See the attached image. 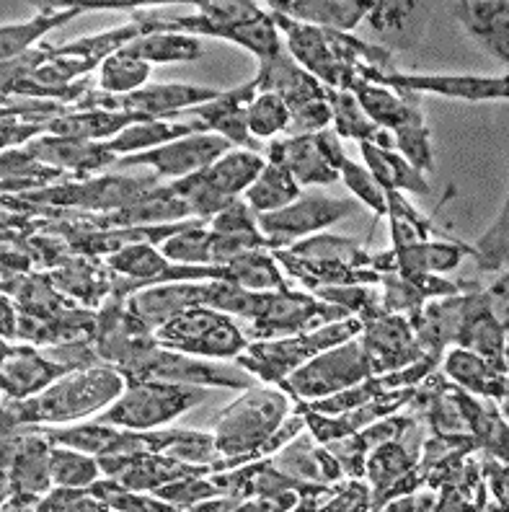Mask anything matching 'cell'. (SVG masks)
<instances>
[{
	"label": "cell",
	"instance_id": "1",
	"mask_svg": "<svg viewBox=\"0 0 509 512\" xmlns=\"http://www.w3.org/2000/svg\"><path fill=\"white\" fill-rule=\"evenodd\" d=\"M127 381L112 365L75 370L29 399H3V432L24 425H68L91 417L122 396Z\"/></svg>",
	"mask_w": 509,
	"mask_h": 512
},
{
	"label": "cell",
	"instance_id": "2",
	"mask_svg": "<svg viewBox=\"0 0 509 512\" xmlns=\"http://www.w3.org/2000/svg\"><path fill=\"white\" fill-rule=\"evenodd\" d=\"M290 414V396L280 386H251L215 419V448L228 469L259 461L261 450Z\"/></svg>",
	"mask_w": 509,
	"mask_h": 512
},
{
	"label": "cell",
	"instance_id": "3",
	"mask_svg": "<svg viewBox=\"0 0 509 512\" xmlns=\"http://www.w3.org/2000/svg\"><path fill=\"white\" fill-rule=\"evenodd\" d=\"M360 331L362 321L349 316V319L323 324L321 329L292 334V337L256 339V342H249V347L236 357V363L238 368L249 370L254 378L280 386L292 370H298L311 357L331 350L336 344H344L347 339L360 337Z\"/></svg>",
	"mask_w": 509,
	"mask_h": 512
},
{
	"label": "cell",
	"instance_id": "4",
	"mask_svg": "<svg viewBox=\"0 0 509 512\" xmlns=\"http://www.w3.org/2000/svg\"><path fill=\"white\" fill-rule=\"evenodd\" d=\"M52 481V443L24 425L3 432V510H37Z\"/></svg>",
	"mask_w": 509,
	"mask_h": 512
},
{
	"label": "cell",
	"instance_id": "5",
	"mask_svg": "<svg viewBox=\"0 0 509 512\" xmlns=\"http://www.w3.org/2000/svg\"><path fill=\"white\" fill-rule=\"evenodd\" d=\"M210 399V388L184 386V383L163 381H127L125 391L106 412H101L99 422L106 425L127 427V430H156V427L174 422L184 412Z\"/></svg>",
	"mask_w": 509,
	"mask_h": 512
},
{
	"label": "cell",
	"instance_id": "6",
	"mask_svg": "<svg viewBox=\"0 0 509 512\" xmlns=\"http://www.w3.org/2000/svg\"><path fill=\"white\" fill-rule=\"evenodd\" d=\"M161 176L153 174H104L88 176V179H70L55 187L39 189V192L16 194L29 205L55 207V210H78V213H114L132 205L143 194L158 187Z\"/></svg>",
	"mask_w": 509,
	"mask_h": 512
},
{
	"label": "cell",
	"instance_id": "7",
	"mask_svg": "<svg viewBox=\"0 0 509 512\" xmlns=\"http://www.w3.org/2000/svg\"><path fill=\"white\" fill-rule=\"evenodd\" d=\"M153 334L161 347L194 357H210V360H230L249 347V339L230 321L228 313L210 306L189 308L176 319L158 326Z\"/></svg>",
	"mask_w": 509,
	"mask_h": 512
},
{
	"label": "cell",
	"instance_id": "8",
	"mask_svg": "<svg viewBox=\"0 0 509 512\" xmlns=\"http://www.w3.org/2000/svg\"><path fill=\"white\" fill-rule=\"evenodd\" d=\"M119 373L125 375V381H163L202 388H236V391H246L254 386V375L249 370L194 360V355L168 350L161 344H153L148 352H143Z\"/></svg>",
	"mask_w": 509,
	"mask_h": 512
},
{
	"label": "cell",
	"instance_id": "9",
	"mask_svg": "<svg viewBox=\"0 0 509 512\" xmlns=\"http://www.w3.org/2000/svg\"><path fill=\"white\" fill-rule=\"evenodd\" d=\"M373 370L367 363L365 350L360 339H347L344 344H336L331 350L311 357L308 363L292 370L280 388L295 401H316L334 396L354 383L370 378Z\"/></svg>",
	"mask_w": 509,
	"mask_h": 512
},
{
	"label": "cell",
	"instance_id": "10",
	"mask_svg": "<svg viewBox=\"0 0 509 512\" xmlns=\"http://www.w3.org/2000/svg\"><path fill=\"white\" fill-rule=\"evenodd\" d=\"M225 91L218 88L187 86V83H153L132 94L112 96L104 91H88L83 99H78L70 107V112H94V109H106V112H130L145 114L150 119H166L179 114V109H194L199 104L220 99Z\"/></svg>",
	"mask_w": 509,
	"mask_h": 512
},
{
	"label": "cell",
	"instance_id": "11",
	"mask_svg": "<svg viewBox=\"0 0 509 512\" xmlns=\"http://www.w3.org/2000/svg\"><path fill=\"white\" fill-rule=\"evenodd\" d=\"M342 319H349L344 308L326 303L316 295L282 288L267 293L264 311L251 321L249 334L254 339H282L318 329V324H334Z\"/></svg>",
	"mask_w": 509,
	"mask_h": 512
},
{
	"label": "cell",
	"instance_id": "12",
	"mask_svg": "<svg viewBox=\"0 0 509 512\" xmlns=\"http://www.w3.org/2000/svg\"><path fill=\"white\" fill-rule=\"evenodd\" d=\"M357 207L360 202L347 200V197L339 200V197H326V194H305L282 210L256 215V223H259V231L272 241L274 249H282L295 238L318 233L339 223L342 218L352 215Z\"/></svg>",
	"mask_w": 509,
	"mask_h": 512
},
{
	"label": "cell",
	"instance_id": "13",
	"mask_svg": "<svg viewBox=\"0 0 509 512\" xmlns=\"http://www.w3.org/2000/svg\"><path fill=\"white\" fill-rule=\"evenodd\" d=\"M233 143L215 132H194L187 138H179L174 143H166L161 148L145 150V153H132L122 156L114 166L117 169H132V166H148L156 171V176H171V179H184L197 171L207 169L212 163L230 153Z\"/></svg>",
	"mask_w": 509,
	"mask_h": 512
},
{
	"label": "cell",
	"instance_id": "14",
	"mask_svg": "<svg viewBox=\"0 0 509 512\" xmlns=\"http://www.w3.org/2000/svg\"><path fill=\"white\" fill-rule=\"evenodd\" d=\"M101 476L114 479L135 492H153V489L171 484V481L189 479V476H210L215 466L205 463H189L166 453H112L99 456Z\"/></svg>",
	"mask_w": 509,
	"mask_h": 512
},
{
	"label": "cell",
	"instance_id": "15",
	"mask_svg": "<svg viewBox=\"0 0 509 512\" xmlns=\"http://www.w3.org/2000/svg\"><path fill=\"white\" fill-rule=\"evenodd\" d=\"M357 75L367 83H378V86L391 88V91H411V94H437L450 96V99H466V101H491V99H507L509 81L504 78H473V75H404L391 73L380 75L373 68L360 63Z\"/></svg>",
	"mask_w": 509,
	"mask_h": 512
},
{
	"label": "cell",
	"instance_id": "16",
	"mask_svg": "<svg viewBox=\"0 0 509 512\" xmlns=\"http://www.w3.org/2000/svg\"><path fill=\"white\" fill-rule=\"evenodd\" d=\"M360 334L362 350L373 375L393 373L427 357L416 342L409 319L401 313H383L378 319L365 321Z\"/></svg>",
	"mask_w": 509,
	"mask_h": 512
},
{
	"label": "cell",
	"instance_id": "17",
	"mask_svg": "<svg viewBox=\"0 0 509 512\" xmlns=\"http://www.w3.org/2000/svg\"><path fill=\"white\" fill-rule=\"evenodd\" d=\"M75 370H78L75 365L52 360L50 355L39 352L34 344L16 347V344L3 342V370H0L3 399L21 401L42 394L44 388Z\"/></svg>",
	"mask_w": 509,
	"mask_h": 512
},
{
	"label": "cell",
	"instance_id": "18",
	"mask_svg": "<svg viewBox=\"0 0 509 512\" xmlns=\"http://www.w3.org/2000/svg\"><path fill=\"white\" fill-rule=\"evenodd\" d=\"M378 47L393 52L416 50L424 39L429 21L427 3L416 0H375L365 16Z\"/></svg>",
	"mask_w": 509,
	"mask_h": 512
},
{
	"label": "cell",
	"instance_id": "19",
	"mask_svg": "<svg viewBox=\"0 0 509 512\" xmlns=\"http://www.w3.org/2000/svg\"><path fill=\"white\" fill-rule=\"evenodd\" d=\"M463 256H473V246L458 241H419L406 249H391L385 254H373L370 269L378 275H437L450 272Z\"/></svg>",
	"mask_w": 509,
	"mask_h": 512
},
{
	"label": "cell",
	"instance_id": "20",
	"mask_svg": "<svg viewBox=\"0 0 509 512\" xmlns=\"http://www.w3.org/2000/svg\"><path fill=\"white\" fill-rule=\"evenodd\" d=\"M26 156L50 163L55 169L73 174L75 179H88L94 171L109 169L119 161L109 145L83 138H63V135H42L21 148Z\"/></svg>",
	"mask_w": 509,
	"mask_h": 512
},
{
	"label": "cell",
	"instance_id": "21",
	"mask_svg": "<svg viewBox=\"0 0 509 512\" xmlns=\"http://www.w3.org/2000/svg\"><path fill=\"white\" fill-rule=\"evenodd\" d=\"M75 215L91 228H145V225H171L189 220L192 210L179 194L171 192V187H156L143 194L140 200L132 202V205L114 210V213L94 215L75 210Z\"/></svg>",
	"mask_w": 509,
	"mask_h": 512
},
{
	"label": "cell",
	"instance_id": "22",
	"mask_svg": "<svg viewBox=\"0 0 509 512\" xmlns=\"http://www.w3.org/2000/svg\"><path fill=\"white\" fill-rule=\"evenodd\" d=\"M210 282H163L153 288L137 290L127 298V306L137 313L150 331H156L166 321L176 319L189 308L207 306L210 300Z\"/></svg>",
	"mask_w": 509,
	"mask_h": 512
},
{
	"label": "cell",
	"instance_id": "23",
	"mask_svg": "<svg viewBox=\"0 0 509 512\" xmlns=\"http://www.w3.org/2000/svg\"><path fill=\"white\" fill-rule=\"evenodd\" d=\"M254 86L256 94H277L290 109L300 107L305 101L326 99V91H329L308 70L300 68L298 60L287 50L259 60V75L254 78Z\"/></svg>",
	"mask_w": 509,
	"mask_h": 512
},
{
	"label": "cell",
	"instance_id": "24",
	"mask_svg": "<svg viewBox=\"0 0 509 512\" xmlns=\"http://www.w3.org/2000/svg\"><path fill=\"white\" fill-rule=\"evenodd\" d=\"M450 11L463 24L468 34L476 39L499 63H509V3L507 0H463L450 3Z\"/></svg>",
	"mask_w": 509,
	"mask_h": 512
},
{
	"label": "cell",
	"instance_id": "25",
	"mask_svg": "<svg viewBox=\"0 0 509 512\" xmlns=\"http://www.w3.org/2000/svg\"><path fill=\"white\" fill-rule=\"evenodd\" d=\"M254 99L256 86L251 81L246 86L236 88V91H225L220 99L199 104V107L192 109V114L205 125L207 132H218L220 138L230 140L233 145H241V148L259 153L256 150V138L249 132V117H246V109H249Z\"/></svg>",
	"mask_w": 509,
	"mask_h": 512
},
{
	"label": "cell",
	"instance_id": "26",
	"mask_svg": "<svg viewBox=\"0 0 509 512\" xmlns=\"http://www.w3.org/2000/svg\"><path fill=\"white\" fill-rule=\"evenodd\" d=\"M380 285L385 288L380 295L383 311L401 316L422 311L429 298H447L478 288L476 282H450L435 275H380Z\"/></svg>",
	"mask_w": 509,
	"mask_h": 512
},
{
	"label": "cell",
	"instance_id": "27",
	"mask_svg": "<svg viewBox=\"0 0 509 512\" xmlns=\"http://www.w3.org/2000/svg\"><path fill=\"white\" fill-rule=\"evenodd\" d=\"M442 375L473 396L507 404V363H491L463 347H453L442 363Z\"/></svg>",
	"mask_w": 509,
	"mask_h": 512
},
{
	"label": "cell",
	"instance_id": "28",
	"mask_svg": "<svg viewBox=\"0 0 509 512\" xmlns=\"http://www.w3.org/2000/svg\"><path fill=\"white\" fill-rule=\"evenodd\" d=\"M419 453H422L419 422H414L401 438L380 443L378 448L367 453L365 476L370 481V492H373V505H370V510H375L378 500L391 489L393 481L401 479L409 469H414V463L419 461Z\"/></svg>",
	"mask_w": 509,
	"mask_h": 512
},
{
	"label": "cell",
	"instance_id": "29",
	"mask_svg": "<svg viewBox=\"0 0 509 512\" xmlns=\"http://www.w3.org/2000/svg\"><path fill=\"white\" fill-rule=\"evenodd\" d=\"M272 463L290 479L311 481V484H339L344 476L342 463L336 461L334 453L305 432L282 445Z\"/></svg>",
	"mask_w": 509,
	"mask_h": 512
},
{
	"label": "cell",
	"instance_id": "30",
	"mask_svg": "<svg viewBox=\"0 0 509 512\" xmlns=\"http://www.w3.org/2000/svg\"><path fill=\"white\" fill-rule=\"evenodd\" d=\"M269 163H277L290 171V176L298 184H334L339 179V171L331 166L321 148V140L316 135H295V138L274 140L267 148Z\"/></svg>",
	"mask_w": 509,
	"mask_h": 512
},
{
	"label": "cell",
	"instance_id": "31",
	"mask_svg": "<svg viewBox=\"0 0 509 512\" xmlns=\"http://www.w3.org/2000/svg\"><path fill=\"white\" fill-rule=\"evenodd\" d=\"M349 94H354V99L360 101L362 112L373 119L375 125L383 127L385 132H396L409 125H424L419 94L391 91V88L367 81L354 83Z\"/></svg>",
	"mask_w": 509,
	"mask_h": 512
},
{
	"label": "cell",
	"instance_id": "32",
	"mask_svg": "<svg viewBox=\"0 0 509 512\" xmlns=\"http://www.w3.org/2000/svg\"><path fill=\"white\" fill-rule=\"evenodd\" d=\"M272 13H280L300 24L318 26V29H331V32L349 34L360 24L370 11V0H269Z\"/></svg>",
	"mask_w": 509,
	"mask_h": 512
},
{
	"label": "cell",
	"instance_id": "33",
	"mask_svg": "<svg viewBox=\"0 0 509 512\" xmlns=\"http://www.w3.org/2000/svg\"><path fill=\"white\" fill-rule=\"evenodd\" d=\"M47 272H50L57 290L81 300L86 308H101V303L112 295V267L101 264L96 256L75 254L65 264L47 269Z\"/></svg>",
	"mask_w": 509,
	"mask_h": 512
},
{
	"label": "cell",
	"instance_id": "34",
	"mask_svg": "<svg viewBox=\"0 0 509 512\" xmlns=\"http://www.w3.org/2000/svg\"><path fill=\"white\" fill-rule=\"evenodd\" d=\"M37 6V16L26 24H3L0 29V55L3 63H11L16 57L26 55L32 50V44H37L50 29L63 26L65 21L81 16L83 8L73 6V3H34Z\"/></svg>",
	"mask_w": 509,
	"mask_h": 512
},
{
	"label": "cell",
	"instance_id": "35",
	"mask_svg": "<svg viewBox=\"0 0 509 512\" xmlns=\"http://www.w3.org/2000/svg\"><path fill=\"white\" fill-rule=\"evenodd\" d=\"M137 122H156V119L145 117V114H130V112H106V109H94V112H70L65 117L55 119L47 127V135H63V138H83L96 140V143H106L117 138L119 132L127 127L137 125Z\"/></svg>",
	"mask_w": 509,
	"mask_h": 512
},
{
	"label": "cell",
	"instance_id": "36",
	"mask_svg": "<svg viewBox=\"0 0 509 512\" xmlns=\"http://www.w3.org/2000/svg\"><path fill=\"white\" fill-rule=\"evenodd\" d=\"M75 179L73 174L63 169H55L50 163H42L37 158L26 156L21 148L3 150V194H29L39 189L55 187Z\"/></svg>",
	"mask_w": 509,
	"mask_h": 512
},
{
	"label": "cell",
	"instance_id": "37",
	"mask_svg": "<svg viewBox=\"0 0 509 512\" xmlns=\"http://www.w3.org/2000/svg\"><path fill=\"white\" fill-rule=\"evenodd\" d=\"M362 158L367 163V171L375 176V182L385 189V192H411V194H429L427 179L422 171H416L401 153L385 150L373 143H360Z\"/></svg>",
	"mask_w": 509,
	"mask_h": 512
},
{
	"label": "cell",
	"instance_id": "38",
	"mask_svg": "<svg viewBox=\"0 0 509 512\" xmlns=\"http://www.w3.org/2000/svg\"><path fill=\"white\" fill-rule=\"evenodd\" d=\"M326 101H329L331 112H334V132L339 138H352L360 143H373L385 150L396 148V140L391 138V132H385L378 127L373 119L362 112L360 101L354 99L349 91H326Z\"/></svg>",
	"mask_w": 509,
	"mask_h": 512
},
{
	"label": "cell",
	"instance_id": "39",
	"mask_svg": "<svg viewBox=\"0 0 509 512\" xmlns=\"http://www.w3.org/2000/svg\"><path fill=\"white\" fill-rule=\"evenodd\" d=\"M194 132H207L202 122H187V125H174V122H166V119H156V122H137V125L127 127L117 135V138L106 140L109 150L114 156L125 153V156H132V153H145V150L161 148L166 143H174L179 138H187V135H194Z\"/></svg>",
	"mask_w": 509,
	"mask_h": 512
},
{
	"label": "cell",
	"instance_id": "40",
	"mask_svg": "<svg viewBox=\"0 0 509 512\" xmlns=\"http://www.w3.org/2000/svg\"><path fill=\"white\" fill-rule=\"evenodd\" d=\"M287 251L300 256V259H308V262L342 264V267L352 269H370V262H373V254H367L365 246L357 238L329 236V233L305 238V241L292 244Z\"/></svg>",
	"mask_w": 509,
	"mask_h": 512
},
{
	"label": "cell",
	"instance_id": "41",
	"mask_svg": "<svg viewBox=\"0 0 509 512\" xmlns=\"http://www.w3.org/2000/svg\"><path fill=\"white\" fill-rule=\"evenodd\" d=\"M130 55L140 57L143 63H192L205 55V47L197 37L179 32H153L137 37L125 47Z\"/></svg>",
	"mask_w": 509,
	"mask_h": 512
},
{
	"label": "cell",
	"instance_id": "42",
	"mask_svg": "<svg viewBox=\"0 0 509 512\" xmlns=\"http://www.w3.org/2000/svg\"><path fill=\"white\" fill-rule=\"evenodd\" d=\"M264 166H267V161L254 150H230L212 166H207L205 176L220 194L238 197L256 182V176L261 174Z\"/></svg>",
	"mask_w": 509,
	"mask_h": 512
},
{
	"label": "cell",
	"instance_id": "43",
	"mask_svg": "<svg viewBox=\"0 0 509 512\" xmlns=\"http://www.w3.org/2000/svg\"><path fill=\"white\" fill-rule=\"evenodd\" d=\"M243 194H246V202L251 205V210L256 215H264L282 210V207L298 200L300 184L292 179L290 171L267 161V166L256 176V182Z\"/></svg>",
	"mask_w": 509,
	"mask_h": 512
},
{
	"label": "cell",
	"instance_id": "44",
	"mask_svg": "<svg viewBox=\"0 0 509 512\" xmlns=\"http://www.w3.org/2000/svg\"><path fill=\"white\" fill-rule=\"evenodd\" d=\"M228 269V280L243 285L249 290H259V293H274V290L287 288L282 269L274 259L272 249H256L251 254H243L225 264Z\"/></svg>",
	"mask_w": 509,
	"mask_h": 512
},
{
	"label": "cell",
	"instance_id": "45",
	"mask_svg": "<svg viewBox=\"0 0 509 512\" xmlns=\"http://www.w3.org/2000/svg\"><path fill=\"white\" fill-rule=\"evenodd\" d=\"M150 75V65L143 63L140 57L130 55L127 50L114 52L112 57H106L99 68V86L104 88V94L122 96L132 94L145 88Z\"/></svg>",
	"mask_w": 509,
	"mask_h": 512
},
{
	"label": "cell",
	"instance_id": "46",
	"mask_svg": "<svg viewBox=\"0 0 509 512\" xmlns=\"http://www.w3.org/2000/svg\"><path fill=\"white\" fill-rule=\"evenodd\" d=\"M101 476L99 458L68 445L52 443V481L55 487H91Z\"/></svg>",
	"mask_w": 509,
	"mask_h": 512
},
{
	"label": "cell",
	"instance_id": "47",
	"mask_svg": "<svg viewBox=\"0 0 509 512\" xmlns=\"http://www.w3.org/2000/svg\"><path fill=\"white\" fill-rule=\"evenodd\" d=\"M161 254L174 264H192V267H212L210 264V220L199 218L197 223L166 238Z\"/></svg>",
	"mask_w": 509,
	"mask_h": 512
},
{
	"label": "cell",
	"instance_id": "48",
	"mask_svg": "<svg viewBox=\"0 0 509 512\" xmlns=\"http://www.w3.org/2000/svg\"><path fill=\"white\" fill-rule=\"evenodd\" d=\"M91 492L104 502L109 510L122 512H176L171 502L161 500L153 492H135L114 479H96L91 484Z\"/></svg>",
	"mask_w": 509,
	"mask_h": 512
},
{
	"label": "cell",
	"instance_id": "49",
	"mask_svg": "<svg viewBox=\"0 0 509 512\" xmlns=\"http://www.w3.org/2000/svg\"><path fill=\"white\" fill-rule=\"evenodd\" d=\"M313 295L326 303L344 308L349 316L365 321H373L383 316V303H380V290L370 288V285H334V288H318Z\"/></svg>",
	"mask_w": 509,
	"mask_h": 512
},
{
	"label": "cell",
	"instance_id": "50",
	"mask_svg": "<svg viewBox=\"0 0 509 512\" xmlns=\"http://www.w3.org/2000/svg\"><path fill=\"white\" fill-rule=\"evenodd\" d=\"M267 303V293L249 290L230 280H212L210 282V300L207 306L215 311H223L228 316H241V319L254 321Z\"/></svg>",
	"mask_w": 509,
	"mask_h": 512
},
{
	"label": "cell",
	"instance_id": "51",
	"mask_svg": "<svg viewBox=\"0 0 509 512\" xmlns=\"http://www.w3.org/2000/svg\"><path fill=\"white\" fill-rule=\"evenodd\" d=\"M509 210L507 200H504L502 210L497 213L494 223L489 225V231L478 238V244L473 246V259H476L478 269H486V272H502L507 269V233H509Z\"/></svg>",
	"mask_w": 509,
	"mask_h": 512
},
{
	"label": "cell",
	"instance_id": "52",
	"mask_svg": "<svg viewBox=\"0 0 509 512\" xmlns=\"http://www.w3.org/2000/svg\"><path fill=\"white\" fill-rule=\"evenodd\" d=\"M249 132L254 138H272L290 125V107L277 94H256L246 109Z\"/></svg>",
	"mask_w": 509,
	"mask_h": 512
},
{
	"label": "cell",
	"instance_id": "53",
	"mask_svg": "<svg viewBox=\"0 0 509 512\" xmlns=\"http://www.w3.org/2000/svg\"><path fill=\"white\" fill-rule=\"evenodd\" d=\"M70 114L68 104L52 99H26V96H3V119H16L26 125L50 127L55 119Z\"/></svg>",
	"mask_w": 509,
	"mask_h": 512
},
{
	"label": "cell",
	"instance_id": "54",
	"mask_svg": "<svg viewBox=\"0 0 509 512\" xmlns=\"http://www.w3.org/2000/svg\"><path fill=\"white\" fill-rule=\"evenodd\" d=\"M153 494L171 502L176 510H194V505L210 500V497H218L220 492L210 476H189V479L163 484V487L153 489Z\"/></svg>",
	"mask_w": 509,
	"mask_h": 512
},
{
	"label": "cell",
	"instance_id": "55",
	"mask_svg": "<svg viewBox=\"0 0 509 512\" xmlns=\"http://www.w3.org/2000/svg\"><path fill=\"white\" fill-rule=\"evenodd\" d=\"M39 512H101L109 510L91 487H52L37 505Z\"/></svg>",
	"mask_w": 509,
	"mask_h": 512
},
{
	"label": "cell",
	"instance_id": "56",
	"mask_svg": "<svg viewBox=\"0 0 509 512\" xmlns=\"http://www.w3.org/2000/svg\"><path fill=\"white\" fill-rule=\"evenodd\" d=\"M396 148L401 156L414 166L416 171H432L435 169V153H432V135L427 125H409L396 130Z\"/></svg>",
	"mask_w": 509,
	"mask_h": 512
},
{
	"label": "cell",
	"instance_id": "57",
	"mask_svg": "<svg viewBox=\"0 0 509 512\" xmlns=\"http://www.w3.org/2000/svg\"><path fill=\"white\" fill-rule=\"evenodd\" d=\"M331 122H334V112H331L329 101H305L300 107L290 109V125H287L285 132L287 138H295V135H316V132L326 130Z\"/></svg>",
	"mask_w": 509,
	"mask_h": 512
},
{
	"label": "cell",
	"instance_id": "58",
	"mask_svg": "<svg viewBox=\"0 0 509 512\" xmlns=\"http://www.w3.org/2000/svg\"><path fill=\"white\" fill-rule=\"evenodd\" d=\"M212 233H256L259 223H256V213L246 200L230 202L223 213H218L210 220Z\"/></svg>",
	"mask_w": 509,
	"mask_h": 512
},
{
	"label": "cell",
	"instance_id": "59",
	"mask_svg": "<svg viewBox=\"0 0 509 512\" xmlns=\"http://www.w3.org/2000/svg\"><path fill=\"white\" fill-rule=\"evenodd\" d=\"M373 505V492L370 484H362V479H349L347 484H339L329 500L323 502L321 510H370Z\"/></svg>",
	"mask_w": 509,
	"mask_h": 512
},
{
	"label": "cell",
	"instance_id": "60",
	"mask_svg": "<svg viewBox=\"0 0 509 512\" xmlns=\"http://www.w3.org/2000/svg\"><path fill=\"white\" fill-rule=\"evenodd\" d=\"M481 479H484L486 487L494 492V500H497L499 510H507V461H499L491 453L481 450Z\"/></svg>",
	"mask_w": 509,
	"mask_h": 512
},
{
	"label": "cell",
	"instance_id": "61",
	"mask_svg": "<svg viewBox=\"0 0 509 512\" xmlns=\"http://www.w3.org/2000/svg\"><path fill=\"white\" fill-rule=\"evenodd\" d=\"M0 311H3V339H16V329H19V311L8 295L0 300Z\"/></svg>",
	"mask_w": 509,
	"mask_h": 512
}]
</instances>
